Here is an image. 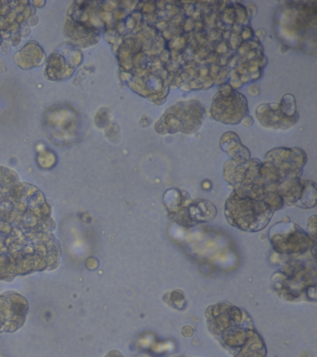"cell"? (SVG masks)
<instances>
[{
	"label": "cell",
	"instance_id": "cell-1",
	"mask_svg": "<svg viewBox=\"0 0 317 357\" xmlns=\"http://www.w3.org/2000/svg\"><path fill=\"white\" fill-rule=\"evenodd\" d=\"M54 231L40 192L0 175V280L57 268L62 248Z\"/></svg>",
	"mask_w": 317,
	"mask_h": 357
},
{
	"label": "cell",
	"instance_id": "cell-2",
	"mask_svg": "<svg viewBox=\"0 0 317 357\" xmlns=\"http://www.w3.org/2000/svg\"><path fill=\"white\" fill-rule=\"evenodd\" d=\"M208 328L230 350L243 348L255 333L252 317L230 303H219L207 311Z\"/></svg>",
	"mask_w": 317,
	"mask_h": 357
},
{
	"label": "cell",
	"instance_id": "cell-3",
	"mask_svg": "<svg viewBox=\"0 0 317 357\" xmlns=\"http://www.w3.org/2000/svg\"><path fill=\"white\" fill-rule=\"evenodd\" d=\"M272 286L279 297L288 301H316V267L303 261H293L272 276Z\"/></svg>",
	"mask_w": 317,
	"mask_h": 357
},
{
	"label": "cell",
	"instance_id": "cell-4",
	"mask_svg": "<svg viewBox=\"0 0 317 357\" xmlns=\"http://www.w3.org/2000/svg\"><path fill=\"white\" fill-rule=\"evenodd\" d=\"M225 215L231 225L254 233L268 225L274 211L263 200L235 195L227 201Z\"/></svg>",
	"mask_w": 317,
	"mask_h": 357
},
{
	"label": "cell",
	"instance_id": "cell-5",
	"mask_svg": "<svg viewBox=\"0 0 317 357\" xmlns=\"http://www.w3.org/2000/svg\"><path fill=\"white\" fill-rule=\"evenodd\" d=\"M272 248L280 254L302 255L316 247V241L299 225L291 222H278L269 231Z\"/></svg>",
	"mask_w": 317,
	"mask_h": 357
},
{
	"label": "cell",
	"instance_id": "cell-6",
	"mask_svg": "<svg viewBox=\"0 0 317 357\" xmlns=\"http://www.w3.org/2000/svg\"><path fill=\"white\" fill-rule=\"evenodd\" d=\"M29 311V303L15 291L0 295V333H10L24 326Z\"/></svg>",
	"mask_w": 317,
	"mask_h": 357
},
{
	"label": "cell",
	"instance_id": "cell-7",
	"mask_svg": "<svg viewBox=\"0 0 317 357\" xmlns=\"http://www.w3.org/2000/svg\"><path fill=\"white\" fill-rule=\"evenodd\" d=\"M217 211L215 206L208 201L197 200L190 204L188 208V219L192 226L197 223L207 222L215 219Z\"/></svg>",
	"mask_w": 317,
	"mask_h": 357
},
{
	"label": "cell",
	"instance_id": "cell-8",
	"mask_svg": "<svg viewBox=\"0 0 317 357\" xmlns=\"http://www.w3.org/2000/svg\"><path fill=\"white\" fill-rule=\"evenodd\" d=\"M169 300L166 301L167 303L174 307V308L183 310L185 309V293L182 291V290H175V291L171 292L169 294Z\"/></svg>",
	"mask_w": 317,
	"mask_h": 357
}]
</instances>
